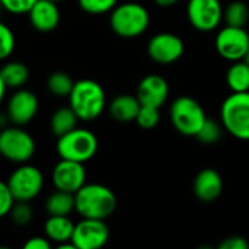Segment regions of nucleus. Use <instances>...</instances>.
Instances as JSON below:
<instances>
[{"label": "nucleus", "mask_w": 249, "mask_h": 249, "mask_svg": "<svg viewBox=\"0 0 249 249\" xmlns=\"http://www.w3.org/2000/svg\"><path fill=\"white\" fill-rule=\"evenodd\" d=\"M38 109H39L38 96L32 90L25 88L15 89L6 104L7 120L13 125H20V127L29 124L36 117Z\"/></svg>", "instance_id": "nucleus-11"}, {"label": "nucleus", "mask_w": 249, "mask_h": 249, "mask_svg": "<svg viewBox=\"0 0 249 249\" xmlns=\"http://www.w3.org/2000/svg\"><path fill=\"white\" fill-rule=\"evenodd\" d=\"M187 18L200 32H212L223 20V6L220 0H188Z\"/></svg>", "instance_id": "nucleus-9"}, {"label": "nucleus", "mask_w": 249, "mask_h": 249, "mask_svg": "<svg viewBox=\"0 0 249 249\" xmlns=\"http://www.w3.org/2000/svg\"><path fill=\"white\" fill-rule=\"evenodd\" d=\"M159 7H171L174 4H177L179 0H153Z\"/></svg>", "instance_id": "nucleus-35"}, {"label": "nucleus", "mask_w": 249, "mask_h": 249, "mask_svg": "<svg viewBox=\"0 0 249 249\" xmlns=\"http://www.w3.org/2000/svg\"><path fill=\"white\" fill-rule=\"evenodd\" d=\"M140 107H142V104L136 95L121 93L109 102L108 112L114 121L121 123V124H127V123L136 121V117L139 114Z\"/></svg>", "instance_id": "nucleus-18"}, {"label": "nucleus", "mask_w": 249, "mask_h": 249, "mask_svg": "<svg viewBox=\"0 0 249 249\" xmlns=\"http://www.w3.org/2000/svg\"><path fill=\"white\" fill-rule=\"evenodd\" d=\"M48 216H70L74 212V194L55 190L45 200Z\"/></svg>", "instance_id": "nucleus-21"}, {"label": "nucleus", "mask_w": 249, "mask_h": 249, "mask_svg": "<svg viewBox=\"0 0 249 249\" xmlns=\"http://www.w3.org/2000/svg\"><path fill=\"white\" fill-rule=\"evenodd\" d=\"M109 241V229L105 220L82 217L74 223L71 244L76 249H101Z\"/></svg>", "instance_id": "nucleus-10"}, {"label": "nucleus", "mask_w": 249, "mask_h": 249, "mask_svg": "<svg viewBox=\"0 0 249 249\" xmlns=\"http://www.w3.org/2000/svg\"><path fill=\"white\" fill-rule=\"evenodd\" d=\"M10 220L13 222V225L23 228L28 226L32 220V209L29 206L28 201H15V204L12 206V210L9 213Z\"/></svg>", "instance_id": "nucleus-28"}, {"label": "nucleus", "mask_w": 249, "mask_h": 249, "mask_svg": "<svg viewBox=\"0 0 249 249\" xmlns=\"http://www.w3.org/2000/svg\"><path fill=\"white\" fill-rule=\"evenodd\" d=\"M15 201H32L44 188V175L39 168L22 163L19 165L6 181Z\"/></svg>", "instance_id": "nucleus-8"}, {"label": "nucleus", "mask_w": 249, "mask_h": 249, "mask_svg": "<svg viewBox=\"0 0 249 249\" xmlns=\"http://www.w3.org/2000/svg\"><path fill=\"white\" fill-rule=\"evenodd\" d=\"M98 147V137L93 134V131L79 127L57 137L55 143V150L60 159L74 160L80 163H86L92 158H95Z\"/></svg>", "instance_id": "nucleus-4"}, {"label": "nucleus", "mask_w": 249, "mask_h": 249, "mask_svg": "<svg viewBox=\"0 0 249 249\" xmlns=\"http://www.w3.org/2000/svg\"><path fill=\"white\" fill-rule=\"evenodd\" d=\"M74 223L70 216H48L44 223V233L51 244L60 245L71 241Z\"/></svg>", "instance_id": "nucleus-19"}, {"label": "nucleus", "mask_w": 249, "mask_h": 249, "mask_svg": "<svg viewBox=\"0 0 249 249\" xmlns=\"http://www.w3.org/2000/svg\"><path fill=\"white\" fill-rule=\"evenodd\" d=\"M77 121H80V120L77 118L76 112L70 107H60L51 115V120H50L51 133L55 137H60V136L71 131L73 128H76Z\"/></svg>", "instance_id": "nucleus-22"}, {"label": "nucleus", "mask_w": 249, "mask_h": 249, "mask_svg": "<svg viewBox=\"0 0 249 249\" xmlns=\"http://www.w3.org/2000/svg\"><path fill=\"white\" fill-rule=\"evenodd\" d=\"M136 96L142 105L160 108L169 96V85L159 74H147L140 80Z\"/></svg>", "instance_id": "nucleus-16"}, {"label": "nucleus", "mask_w": 249, "mask_h": 249, "mask_svg": "<svg viewBox=\"0 0 249 249\" xmlns=\"http://www.w3.org/2000/svg\"><path fill=\"white\" fill-rule=\"evenodd\" d=\"M51 247L53 244L47 236H32L23 244L25 249H51Z\"/></svg>", "instance_id": "nucleus-34"}, {"label": "nucleus", "mask_w": 249, "mask_h": 249, "mask_svg": "<svg viewBox=\"0 0 249 249\" xmlns=\"http://www.w3.org/2000/svg\"><path fill=\"white\" fill-rule=\"evenodd\" d=\"M28 19L31 26L38 32H53L61 19L58 3L50 0H36L28 10Z\"/></svg>", "instance_id": "nucleus-15"}, {"label": "nucleus", "mask_w": 249, "mask_h": 249, "mask_svg": "<svg viewBox=\"0 0 249 249\" xmlns=\"http://www.w3.org/2000/svg\"><path fill=\"white\" fill-rule=\"evenodd\" d=\"M249 244L248 241L239 235H232V236H228L225 238L220 245L219 249H248Z\"/></svg>", "instance_id": "nucleus-33"}, {"label": "nucleus", "mask_w": 249, "mask_h": 249, "mask_svg": "<svg viewBox=\"0 0 249 249\" xmlns=\"http://www.w3.org/2000/svg\"><path fill=\"white\" fill-rule=\"evenodd\" d=\"M6 93H7V88H6V85H4V82H3V79H1V76H0V107H1V104L4 102Z\"/></svg>", "instance_id": "nucleus-36"}, {"label": "nucleus", "mask_w": 249, "mask_h": 249, "mask_svg": "<svg viewBox=\"0 0 249 249\" xmlns=\"http://www.w3.org/2000/svg\"><path fill=\"white\" fill-rule=\"evenodd\" d=\"M203 144H214L222 137V127L220 124L213 118H206L203 125L200 127L197 136H196Z\"/></svg>", "instance_id": "nucleus-26"}, {"label": "nucleus", "mask_w": 249, "mask_h": 249, "mask_svg": "<svg viewBox=\"0 0 249 249\" xmlns=\"http://www.w3.org/2000/svg\"><path fill=\"white\" fill-rule=\"evenodd\" d=\"M16 45V39H15V34L13 31L0 20V61L7 60Z\"/></svg>", "instance_id": "nucleus-30"}, {"label": "nucleus", "mask_w": 249, "mask_h": 249, "mask_svg": "<svg viewBox=\"0 0 249 249\" xmlns=\"http://www.w3.org/2000/svg\"><path fill=\"white\" fill-rule=\"evenodd\" d=\"M193 190L196 197L203 203H212L217 200L223 191V179L214 169H203L197 174Z\"/></svg>", "instance_id": "nucleus-17"}, {"label": "nucleus", "mask_w": 249, "mask_h": 249, "mask_svg": "<svg viewBox=\"0 0 249 249\" xmlns=\"http://www.w3.org/2000/svg\"><path fill=\"white\" fill-rule=\"evenodd\" d=\"M244 61H245L247 64H249V48L248 51H247V54H245V57H244Z\"/></svg>", "instance_id": "nucleus-37"}, {"label": "nucleus", "mask_w": 249, "mask_h": 249, "mask_svg": "<svg viewBox=\"0 0 249 249\" xmlns=\"http://www.w3.org/2000/svg\"><path fill=\"white\" fill-rule=\"evenodd\" d=\"M216 51L228 61L244 60L249 48V34L245 28L225 26L216 35Z\"/></svg>", "instance_id": "nucleus-12"}, {"label": "nucleus", "mask_w": 249, "mask_h": 249, "mask_svg": "<svg viewBox=\"0 0 249 249\" xmlns=\"http://www.w3.org/2000/svg\"><path fill=\"white\" fill-rule=\"evenodd\" d=\"M223 128L239 140H249V92H232L222 104Z\"/></svg>", "instance_id": "nucleus-5"}, {"label": "nucleus", "mask_w": 249, "mask_h": 249, "mask_svg": "<svg viewBox=\"0 0 249 249\" xmlns=\"http://www.w3.org/2000/svg\"><path fill=\"white\" fill-rule=\"evenodd\" d=\"M117 209V196L104 184H85L74 193V212L80 217L107 220Z\"/></svg>", "instance_id": "nucleus-1"}, {"label": "nucleus", "mask_w": 249, "mask_h": 249, "mask_svg": "<svg viewBox=\"0 0 249 249\" xmlns=\"http://www.w3.org/2000/svg\"><path fill=\"white\" fill-rule=\"evenodd\" d=\"M1 13H3V7H1V4H0V20H1Z\"/></svg>", "instance_id": "nucleus-38"}, {"label": "nucleus", "mask_w": 249, "mask_h": 249, "mask_svg": "<svg viewBox=\"0 0 249 249\" xmlns=\"http://www.w3.org/2000/svg\"><path fill=\"white\" fill-rule=\"evenodd\" d=\"M0 76L7 89H20L28 83L29 70L20 61H7L0 69Z\"/></svg>", "instance_id": "nucleus-20"}, {"label": "nucleus", "mask_w": 249, "mask_h": 249, "mask_svg": "<svg viewBox=\"0 0 249 249\" xmlns=\"http://www.w3.org/2000/svg\"><path fill=\"white\" fill-rule=\"evenodd\" d=\"M77 4L89 15H105L118 4V0H77Z\"/></svg>", "instance_id": "nucleus-29"}, {"label": "nucleus", "mask_w": 249, "mask_h": 249, "mask_svg": "<svg viewBox=\"0 0 249 249\" xmlns=\"http://www.w3.org/2000/svg\"><path fill=\"white\" fill-rule=\"evenodd\" d=\"M35 1L36 0H0V4L3 10L12 15H23L28 13V10L32 7Z\"/></svg>", "instance_id": "nucleus-31"}, {"label": "nucleus", "mask_w": 249, "mask_h": 249, "mask_svg": "<svg viewBox=\"0 0 249 249\" xmlns=\"http://www.w3.org/2000/svg\"><path fill=\"white\" fill-rule=\"evenodd\" d=\"M73 85L74 80L66 71H54L47 79V89L57 98H67Z\"/></svg>", "instance_id": "nucleus-25"}, {"label": "nucleus", "mask_w": 249, "mask_h": 249, "mask_svg": "<svg viewBox=\"0 0 249 249\" xmlns=\"http://www.w3.org/2000/svg\"><path fill=\"white\" fill-rule=\"evenodd\" d=\"M69 107L80 121H93L105 111L107 95L104 88L92 79L74 82L69 93Z\"/></svg>", "instance_id": "nucleus-2"}, {"label": "nucleus", "mask_w": 249, "mask_h": 249, "mask_svg": "<svg viewBox=\"0 0 249 249\" xmlns=\"http://www.w3.org/2000/svg\"><path fill=\"white\" fill-rule=\"evenodd\" d=\"M226 83L232 92H249V64L233 61L226 71Z\"/></svg>", "instance_id": "nucleus-23"}, {"label": "nucleus", "mask_w": 249, "mask_h": 249, "mask_svg": "<svg viewBox=\"0 0 249 249\" xmlns=\"http://www.w3.org/2000/svg\"><path fill=\"white\" fill-rule=\"evenodd\" d=\"M86 169L85 163L60 159L51 172V182L55 190L74 194L79 188L86 184Z\"/></svg>", "instance_id": "nucleus-14"}, {"label": "nucleus", "mask_w": 249, "mask_h": 249, "mask_svg": "<svg viewBox=\"0 0 249 249\" xmlns=\"http://www.w3.org/2000/svg\"><path fill=\"white\" fill-rule=\"evenodd\" d=\"M169 117L174 128L187 137H196L207 115L203 107L191 96L177 98L169 109Z\"/></svg>", "instance_id": "nucleus-7"}, {"label": "nucleus", "mask_w": 249, "mask_h": 249, "mask_svg": "<svg viewBox=\"0 0 249 249\" xmlns=\"http://www.w3.org/2000/svg\"><path fill=\"white\" fill-rule=\"evenodd\" d=\"M36 150L34 137L20 125H10L0 130V156L7 162L28 163Z\"/></svg>", "instance_id": "nucleus-6"}, {"label": "nucleus", "mask_w": 249, "mask_h": 249, "mask_svg": "<svg viewBox=\"0 0 249 249\" xmlns=\"http://www.w3.org/2000/svg\"><path fill=\"white\" fill-rule=\"evenodd\" d=\"M13 204H15V198H13L7 184L0 181V219L9 216Z\"/></svg>", "instance_id": "nucleus-32"}, {"label": "nucleus", "mask_w": 249, "mask_h": 249, "mask_svg": "<svg viewBox=\"0 0 249 249\" xmlns=\"http://www.w3.org/2000/svg\"><path fill=\"white\" fill-rule=\"evenodd\" d=\"M50 1H54V3H60V1H64V0H50Z\"/></svg>", "instance_id": "nucleus-39"}, {"label": "nucleus", "mask_w": 249, "mask_h": 249, "mask_svg": "<svg viewBox=\"0 0 249 249\" xmlns=\"http://www.w3.org/2000/svg\"><path fill=\"white\" fill-rule=\"evenodd\" d=\"M149 23V10L137 1L120 3L109 12V26L121 38L140 36L146 32Z\"/></svg>", "instance_id": "nucleus-3"}, {"label": "nucleus", "mask_w": 249, "mask_h": 249, "mask_svg": "<svg viewBox=\"0 0 249 249\" xmlns=\"http://www.w3.org/2000/svg\"><path fill=\"white\" fill-rule=\"evenodd\" d=\"M223 20L228 26L245 28L249 22V6L242 0H233L223 7Z\"/></svg>", "instance_id": "nucleus-24"}, {"label": "nucleus", "mask_w": 249, "mask_h": 249, "mask_svg": "<svg viewBox=\"0 0 249 249\" xmlns=\"http://www.w3.org/2000/svg\"><path fill=\"white\" fill-rule=\"evenodd\" d=\"M185 51V45L181 36L171 32H159L153 35L147 44L149 57L162 66L178 61Z\"/></svg>", "instance_id": "nucleus-13"}, {"label": "nucleus", "mask_w": 249, "mask_h": 249, "mask_svg": "<svg viewBox=\"0 0 249 249\" xmlns=\"http://www.w3.org/2000/svg\"><path fill=\"white\" fill-rule=\"evenodd\" d=\"M160 108L156 107H149V105H142L139 109V114L136 117V123L139 127L144 128V130H150L155 128L159 121H160Z\"/></svg>", "instance_id": "nucleus-27"}]
</instances>
